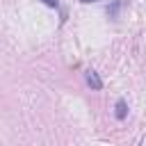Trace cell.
I'll return each instance as SVG.
<instances>
[{"label":"cell","mask_w":146,"mask_h":146,"mask_svg":"<svg viewBox=\"0 0 146 146\" xmlns=\"http://www.w3.org/2000/svg\"><path fill=\"white\" fill-rule=\"evenodd\" d=\"M80 2H96V0H80Z\"/></svg>","instance_id":"cell-5"},{"label":"cell","mask_w":146,"mask_h":146,"mask_svg":"<svg viewBox=\"0 0 146 146\" xmlns=\"http://www.w3.org/2000/svg\"><path fill=\"white\" fill-rule=\"evenodd\" d=\"M114 116H116L119 121H123V119L128 116V105H125V100H123V98H119V100H116V105H114Z\"/></svg>","instance_id":"cell-3"},{"label":"cell","mask_w":146,"mask_h":146,"mask_svg":"<svg viewBox=\"0 0 146 146\" xmlns=\"http://www.w3.org/2000/svg\"><path fill=\"white\" fill-rule=\"evenodd\" d=\"M84 78H87V84H89L91 89H96V91H100V89H103V80L98 78V73H96V71H91V68H89V71L84 73Z\"/></svg>","instance_id":"cell-1"},{"label":"cell","mask_w":146,"mask_h":146,"mask_svg":"<svg viewBox=\"0 0 146 146\" xmlns=\"http://www.w3.org/2000/svg\"><path fill=\"white\" fill-rule=\"evenodd\" d=\"M125 7V0H114V2H110L107 5V16L112 18V21H116L119 18V11Z\"/></svg>","instance_id":"cell-2"},{"label":"cell","mask_w":146,"mask_h":146,"mask_svg":"<svg viewBox=\"0 0 146 146\" xmlns=\"http://www.w3.org/2000/svg\"><path fill=\"white\" fill-rule=\"evenodd\" d=\"M43 5H48V7H52V9H57L59 7V0H41Z\"/></svg>","instance_id":"cell-4"}]
</instances>
